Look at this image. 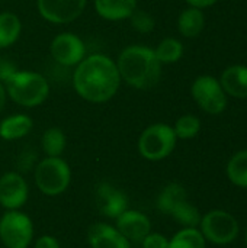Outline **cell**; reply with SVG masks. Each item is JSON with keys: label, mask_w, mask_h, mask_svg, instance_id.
<instances>
[{"label": "cell", "mask_w": 247, "mask_h": 248, "mask_svg": "<svg viewBox=\"0 0 247 248\" xmlns=\"http://www.w3.org/2000/svg\"><path fill=\"white\" fill-rule=\"evenodd\" d=\"M121 81L116 62L105 54L84 57L73 73V87L76 93L90 103H105L111 100L118 93Z\"/></svg>", "instance_id": "cell-1"}, {"label": "cell", "mask_w": 247, "mask_h": 248, "mask_svg": "<svg viewBox=\"0 0 247 248\" xmlns=\"http://www.w3.org/2000/svg\"><path fill=\"white\" fill-rule=\"evenodd\" d=\"M116 67L121 80L138 90L154 87L162 77V62L157 60L154 49L146 45L124 48L118 57Z\"/></svg>", "instance_id": "cell-2"}, {"label": "cell", "mask_w": 247, "mask_h": 248, "mask_svg": "<svg viewBox=\"0 0 247 248\" xmlns=\"http://www.w3.org/2000/svg\"><path fill=\"white\" fill-rule=\"evenodd\" d=\"M0 80L4 83L7 96L23 108H36L49 96V84L42 74L17 71L4 61L0 62Z\"/></svg>", "instance_id": "cell-3"}, {"label": "cell", "mask_w": 247, "mask_h": 248, "mask_svg": "<svg viewBox=\"0 0 247 248\" xmlns=\"http://www.w3.org/2000/svg\"><path fill=\"white\" fill-rule=\"evenodd\" d=\"M71 182L70 166L61 157H45L35 169V183L47 196L64 193Z\"/></svg>", "instance_id": "cell-4"}, {"label": "cell", "mask_w": 247, "mask_h": 248, "mask_svg": "<svg viewBox=\"0 0 247 248\" xmlns=\"http://www.w3.org/2000/svg\"><path fill=\"white\" fill-rule=\"evenodd\" d=\"M176 134L167 124H153L138 138V153L148 161H160L169 157L176 147Z\"/></svg>", "instance_id": "cell-5"}, {"label": "cell", "mask_w": 247, "mask_h": 248, "mask_svg": "<svg viewBox=\"0 0 247 248\" xmlns=\"http://www.w3.org/2000/svg\"><path fill=\"white\" fill-rule=\"evenodd\" d=\"M199 231L205 241H210L215 246H227L237 240L240 225L230 212L223 209H213L202 215Z\"/></svg>", "instance_id": "cell-6"}, {"label": "cell", "mask_w": 247, "mask_h": 248, "mask_svg": "<svg viewBox=\"0 0 247 248\" xmlns=\"http://www.w3.org/2000/svg\"><path fill=\"white\" fill-rule=\"evenodd\" d=\"M33 238V224L26 214L7 211L0 219V240L6 248H28Z\"/></svg>", "instance_id": "cell-7"}, {"label": "cell", "mask_w": 247, "mask_h": 248, "mask_svg": "<svg viewBox=\"0 0 247 248\" xmlns=\"http://www.w3.org/2000/svg\"><path fill=\"white\" fill-rule=\"evenodd\" d=\"M192 97L202 110L211 115L221 113L227 106V96L220 81L211 76H201L192 84Z\"/></svg>", "instance_id": "cell-8"}, {"label": "cell", "mask_w": 247, "mask_h": 248, "mask_svg": "<svg viewBox=\"0 0 247 248\" xmlns=\"http://www.w3.org/2000/svg\"><path fill=\"white\" fill-rule=\"evenodd\" d=\"M51 57L64 67H76L86 57V46L80 36L71 32L58 33L49 46Z\"/></svg>", "instance_id": "cell-9"}, {"label": "cell", "mask_w": 247, "mask_h": 248, "mask_svg": "<svg viewBox=\"0 0 247 248\" xmlns=\"http://www.w3.org/2000/svg\"><path fill=\"white\" fill-rule=\"evenodd\" d=\"M87 0H36L39 15L49 23H70L86 9Z\"/></svg>", "instance_id": "cell-10"}, {"label": "cell", "mask_w": 247, "mask_h": 248, "mask_svg": "<svg viewBox=\"0 0 247 248\" xmlns=\"http://www.w3.org/2000/svg\"><path fill=\"white\" fill-rule=\"evenodd\" d=\"M28 201V183L15 171L0 177V205L7 211H17Z\"/></svg>", "instance_id": "cell-11"}, {"label": "cell", "mask_w": 247, "mask_h": 248, "mask_svg": "<svg viewBox=\"0 0 247 248\" xmlns=\"http://www.w3.org/2000/svg\"><path fill=\"white\" fill-rule=\"evenodd\" d=\"M95 202L99 212L108 218H118L124 211L128 209L127 195L112 186L111 183H100L96 187Z\"/></svg>", "instance_id": "cell-12"}, {"label": "cell", "mask_w": 247, "mask_h": 248, "mask_svg": "<svg viewBox=\"0 0 247 248\" xmlns=\"http://www.w3.org/2000/svg\"><path fill=\"white\" fill-rule=\"evenodd\" d=\"M130 243H141L151 232V221L140 211L127 209L116 218L115 227Z\"/></svg>", "instance_id": "cell-13"}, {"label": "cell", "mask_w": 247, "mask_h": 248, "mask_svg": "<svg viewBox=\"0 0 247 248\" xmlns=\"http://www.w3.org/2000/svg\"><path fill=\"white\" fill-rule=\"evenodd\" d=\"M87 241L92 248H131V243L115 227L103 222L90 225Z\"/></svg>", "instance_id": "cell-14"}, {"label": "cell", "mask_w": 247, "mask_h": 248, "mask_svg": "<svg viewBox=\"0 0 247 248\" xmlns=\"http://www.w3.org/2000/svg\"><path fill=\"white\" fill-rule=\"evenodd\" d=\"M137 9V0H95L96 13L105 20H125Z\"/></svg>", "instance_id": "cell-15"}, {"label": "cell", "mask_w": 247, "mask_h": 248, "mask_svg": "<svg viewBox=\"0 0 247 248\" xmlns=\"http://www.w3.org/2000/svg\"><path fill=\"white\" fill-rule=\"evenodd\" d=\"M226 94L229 93L237 99H247V67L245 65H231L229 67L220 81Z\"/></svg>", "instance_id": "cell-16"}, {"label": "cell", "mask_w": 247, "mask_h": 248, "mask_svg": "<svg viewBox=\"0 0 247 248\" xmlns=\"http://www.w3.org/2000/svg\"><path fill=\"white\" fill-rule=\"evenodd\" d=\"M33 126V121L25 113H16L4 118L0 122V138L4 141H15L26 137Z\"/></svg>", "instance_id": "cell-17"}, {"label": "cell", "mask_w": 247, "mask_h": 248, "mask_svg": "<svg viewBox=\"0 0 247 248\" xmlns=\"http://www.w3.org/2000/svg\"><path fill=\"white\" fill-rule=\"evenodd\" d=\"M188 201L186 189L179 183H170L167 185L157 198V209L162 214L170 215L181 203Z\"/></svg>", "instance_id": "cell-18"}, {"label": "cell", "mask_w": 247, "mask_h": 248, "mask_svg": "<svg viewBox=\"0 0 247 248\" xmlns=\"http://www.w3.org/2000/svg\"><path fill=\"white\" fill-rule=\"evenodd\" d=\"M205 25V17L201 9L197 7H188L185 9L178 19V29L179 32L186 38H195L198 36Z\"/></svg>", "instance_id": "cell-19"}, {"label": "cell", "mask_w": 247, "mask_h": 248, "mask_svg": "<svg viewBox=\"0 0 247 248\" xmlns=\"http://www.w3.org/2000/svg\"><path fill=\"white\" fill-rule=\"evenodd\" d=\"M22 32L20 19L12 12L0 13V49L13 45Z\"/></svg>", "instance_id": "cell-20"}, {"label": "cell", "mask_w": 247, "mask_h": 248, "mask_svg": "<svg viewBox=\"0 0 247 248\" xmlns=\"http://www.w3.org/2000/svg\"><path fill=\"white\" fill-rule=\"evenodd\" d=\"M229 180L242 189H247V150L234 154L226 169Z\"/></svg>", "instance_id": "cell-21"}, {"label": "cell", "mask_w": 247, "mask_h": 248, "mask_svg": "<svg viewBox=\"0 0 247 248\" xmlns=\"http://www.w3.org/2000/svg\"><path fill=\"white\" fill-rule=\"evenodd\" d=\"M169 248H207V241L198 228H182L169 240Z\"/></svg>", "instance_id": "cell-22"}, {"label": "cell", "mask_w": 247, "mask_h": 248, "mask_svg": "<svg viewBox=\"0 0 247 248\" xmlns=\"http://www.w3.org/2000/svg\"><path fill=\"white\" fill-rule=\"evenodd\" d=\"M41 145L47 157H60L66 150V135L60 128H48L42 134Z\"/></svg>", "instance_id": "cell-23"}, {"label": "cell", "mask_w": 247, "mask_h": 248, "mask_svg": "<svg viewBox=\"0 0 247 248\" xmlns=\"http://www.w3.org/2000/svg\"><path fill=\"white\" fill-rule=\"evenodd\" d=\"M154 54L162 64H172L182 58L183 45L176 38H165L154 49Z\"/></svg>", "instance_id": "cell-24"}, {"label": "cell", "mask_w": 247, "mask_h": 248, "mask_svg": "<svg viewBox=\"0 0 247 248\" xmlns=\"http://www.w3.org/2000/svg\"><path fill=\"white\" fill-rule=\"evenodd\" d=\"M170 217L181 224L183 228H198L199 222H201V212L198 211L197 206H194L192 203H189V201L181 203L172 214Z\"/></svg>", "instance_id": "cell-25"}, {"label": "cell", "mask_w": 247, "mask_h": 248, "mask_svg": "<svg viewBox=\"0 0 247 248\" xmlns=\"http://www.w3.org/2000/svg\"><path fill=\"white\" fill-rule=\"evenodd\" d=\"M173 131L176 134V138L179 140H191L197 137L201 131V121L194 116V115H183L181 116L175 126Z\"/></svg>", "instance_id": "cell-26"}, {"label": "cell", "mask_w": 247, "mask_h": 248, "mask_svg": "<svg viewBox=\"0 0 247 248\" xmlns=\"http://www.w3.org/2000/svg\"><path fill=\"white\" fill-rule=\"evenodd\" d=\"M130 20L132 28L140 33H150L156 26L154 17L146 10H140V9L134 10V13L130 16Z\"/></svg>", "instance_id": "cell-27"}, {"label": "cell", "mask_w": 247, "mask_h": 248, "mask_svg": "<svg viewBox=\"0 0 247 248\" xmlns=\"http://www.w3.org/2000/svg\"><path fill=\"white\" fill-rule=\"evenodd\" d=\"M143 248H169V240L159 232H150L141 241Z\"/></svg>", "instance_id": "cell-28"}, {"label": "cell", "mask_w": 247, "mask_h": 248, "mask_svg": "<svg viewBox=\"0 0 247 248\" xmlns=\"http://www.w3.org/2000/svg\"><path fill=\"white\" fill-rule=\"evenodd\" d=\"M33 248H61L60 243L55 237L52 235H42L36 240Z\"/></svg>", "instance_id": "cell-29"}, {"label": "cell", "mask_w": 247, "mask_h": 248, "mask_svg": "<svg viewBox=\"0 0 247 248\" xmlns=\"http://www.w3.org/2000/svg\"><path fill=\"white\" fill-rule=\"evenodd\" d=\"M192 7H197V9H204V7H210L213 6L217 0H186Z\"/></svg>", "instance_id": "cell-30"}, {"label": "cell", "mask_w": 247, "mask_h": 248, "mask_svg": "<svg viewBox=\"0 0 247 248\" xmlns=\"http://www.w3.org/2000/svg\"><path fill=\"white\" fill-rule=\"evenodd\" d=\"M6 96H7V93H6V89H4L3 83L0 81V112H1V110H3V108H4V103H6Z\"/></svg>", "instance_id": "cell-31"}, {"label": "cell", "mask_w": 247, "mask_h": 248, "mask_svg": "<svg viewBox=\"0 0 247 248\" xmlns=\"http://www.w3.org/2000/svg\"><path fill=\"white\" fill-rule=\"evenodd\" d=\"M245 244H246V247H247V230H246V232H245Z\"/></svg>", "instance_id": "cell-32"}]
</instances>
